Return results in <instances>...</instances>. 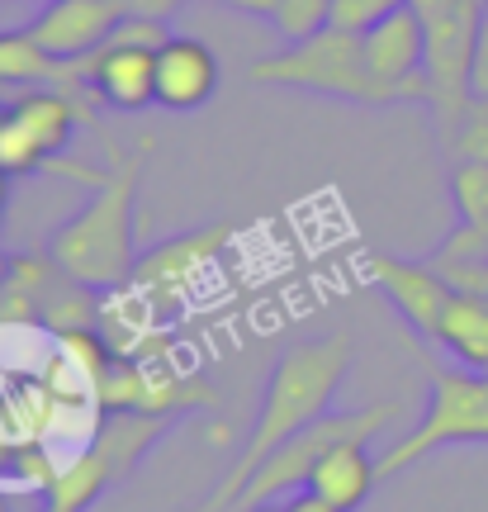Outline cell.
<instances>
[{
	"label": "cell",
	"instance_id": "1",
	"mask_svg": "<svg viewBox=\"0 0 488 512\" xmlns=\"http://www.w3.org/2000/svg\"><path fill=\"white\" fill-rule=\"evenodd\" d=\"M351 361H356V351H351L346 332H327V337L294 342L290 351H280V361L271 366L266 389H261V408H256V422L247 432V446L237 451V460L218 479V489L195 512H233L242 489L252 484V475L266 465L275 446H285L308 422L327 418L342 380L351 375Z\"/></svg>",
	"mask_w": 488,
	"mask_h": 512
},
{
	"label": "cell",
	"instance_id": "2",
	"mask_svg": "<svg viewBox=\"0 0 488 512\" xmlns=\"http://www.w3.org/2000/svg\"><path fill=\"white\" fill-rule=\"evenodd\" d=\"M152 147L157 143L147 133L128 147L109 138L105 181L95 185L91 200L67 223H57L43 242V252L53 256L62 271L100 294L114 290V285H128V275L138 266V190H143Z\"/></svg>",
	"mask_w": 488,
	"mask_h": 512
},
{
	"label": "cell",
	"instance_id": "3",
	"mask_svg": "<svg viewBox=\"0 0 488 512\" xmlns=\"http://www.w3.org/2000/svg\"><path fill=\"white\" fill-rule=\"evenodd\" d=\"M422 375H427V413L413 432H403L375 460L380 479L403 475L446 446H484L488 441V370L441 366L422 347Z\"/></svg>",
	"mask_w": 488,
	"mask_h": 512
},
{
	"label": "cell",
	"instance_id": "4",
	"mask_svg": "<svg viewBox=\"0 0 488 512\" xmlns=\"http://www.w3.org/2000/svg\"><path fill=\"white\" fill-rule=\"evenodd\" d=\"M256 86H285V91L327 95V100H351V105H403L380 76L365 62L361 34H342V29H323V34L304 38V43H285L280 53L252 62L247 72Z\"/></svg>",
	"mask_w": 488,
	"mask_h": 512
},
{
	"label": "cell",
	"instance_id": "5",
	"mask_svg": "<svg viewBox=\"0 0 488 512\" xmlns=\"http://www.w3.org/2000/svg\"><path fill=\"white\" fill-rule=\"evenodd\" d=\"M76 124H95V119H91V105L67 91L34 86V91L10 95L0 105V171L10 181L34 176V171H62V176H76L86 185H100L105 171L62 162L67 143L76 138Z\"/></svg>",
	"mask_w": 488,
	"mask_h": 512
},
{
	"label": "cell",
	"instance_id": "6",
	"mask_svg": "<svg viewBox=\"0 0 488 512\" xmlns=\"http://www.w3.org/2000/svg\"><path fill=\"white\" fill-rule=\"evenodd\" d=\"M176 422L181 418H166V413H105L100 427H95L91 446L76 451L67 465L53 470L48 503H53L57 512H86L91 503H100L119 479L133 475V465H138Z\"/></svg>",
	"mask_w": 488,
	"mask_h": 512
},
{
	"label": "cell",
	"instance_id": "7",
	"mask_svg": "<svg viewBox=\"0 0 488 512\" xmlns=\"http://www.w3.org/2000/svg\"><path fill=\"white\" fill-rule=\"evenodd\" d=\"M398 418V403H365V408H351V413H327V418L308 422L304 432H294L285 446H275L266 465L252 475V484L242 489L237 498V508H247V503H280L285 494H299L308 489V479L318 470V460L332 451V446H342V441H375Z\"/></svg>",
	"mask_w": 488,
	"mask_h": 512
},
{
	"label": "cell",
	"instance_id": "8",
	"mask_svg": "<svg viewBox=\"0 0 488 512\" xmlns=\"http://www.w3.org/2000/svg\"><path fill=\"white\" fill-rule=\"evenodd\" d=\"M95 399L105 413H166V418H185L195 408H214L218 394L209 380L181 375V370L162 366L157 356H109L100 380H95Z\"/></svg>",
	"mask_w": 488,
	"mask_h": 512
},
{
	"label": "cell",
	"instance_id": "9",
	"mask_svg": "<svg viewBox=\"0 0 488 512\" xmlns=\"http://www.w3.org/2000/svg\"><path fill=\"white\" fill-rule=\"evenodd\" d=\"M233 238H237V223H228V219L190 228V233H176V238L138 252V266L128 275V285H138L162 313L176 309V304L190 299V290H195L199 280L214 271V261L228 252Z\"/></svg>",
	"mask_w": 488,
	"mask_h": 512
},
{
	"label": "cell",
	"instance_id": "10",
	"mask_svg": "<svg viewBox=\"0 0 488 512\" xmlns=\"http://www.w3.org/2000/svg\"><path fill=\"white\" fill-rule=\"evenodd\" d=\"M365 280L394 304V313L403 318V328L413 332L422 347H436V328H441V313L455 299V285L436 271L432 261H408V256H389V252H370L361 261Z\"/></svg>",
	"mask_w": 488,
	"mask_h": 512
},
{
	"label": "cell",
	"instance_id": "11",
	"mask_svg": "<svg viewBox=\"0 0 488 512\" xmlns=\"http://www.w3.org/2000/svg\"><path fill=\"white\" fill-rule=\"evenodd\" d=\"M124 10L114 0H48L29 24H19L38 48L57 62H86L109 43V34L124 24Z\"/></svg>",
	"mask_w": 488,
	"mask_h": 512
},
{
	"label": "cell",
	"instance_id": "12",
	"mask_svg": "<svg viewBox=\"0 0 488 512\" xmlns=\"http://www.w3.org/2000/svg\"><path fill=\"white\" fill-rule=\"evenodd\" d=\"M361 43H365L370 72L380 76L403 105H422L427 100V81H422V67H427V29H422V15H417L408 0L389 19H380L370 34H361Z\"/></svg>",
	"mask_w": 488,
	"mask_h": 512
},
{
	"label": "cell",
	"instance_id": "13",
	"mask_svg": "<svg viewBox=\"0 0 488 512\" xmlns=\"http://www.w3.org/2000/svg\"><path fill=\"white\" fill-rule=\"evenodd\" d=\"M91 95L119 114H143L157 105V48L109 34L95 57H86Z\"/></svg>",
	"mask_w": 488,
	"mask_h": 512
},
{
	"label": "cell",
	"instance_id": "14",
	"mask_svg": "<svg viewBox=\"0 0 488 512\" xmlns=\"http://www.w3.org/2000/svg\"><path fill=\"white\" fill-rule=\"evenodd\" d=\"M218 95V57L204 38L171 34L157 48V105L166 114H195Z\"/></svg>",
	"mask_w": 488,
	"mask_h": 512
},
{
	"label": "cell",
	"instance_id": "15",
	"mask_svg": "<svg viewBox=\"0 0 488 512\" xmlns=\"http://www.w3.org/2000/svg\"><path fill=\"white\" fill-rule=\"evenodd\" d=\"M370 441H342V446H332L323 460H318V470L308 479V494L327 498L332 508L342 512H356L365 498L375 494V484H380V465L375 456L365 451Z\"/></svg>",
	"mask_w": 488,
	"mask_h": 512
},
{
	"label": "cell",
	"instance_id": "16",
	"mask_svg": "<svg viewBox=\"0 0 488 512\" xmlns=\"http://www.w3.org/2000/svg\"><path fill=\"white\" fill-rule=\"evenodd\" d=\"M436 347L451 351L460 366L488 370V299L470 290H455V299L441 313Z\"/></svg>",
	"mask_w": 488,
	"mask_h": 512
},
{
	"label": "cell",
	"instance_id": "17",
	"mask_svg": "<svg viewBox=\"0 0 488 512\" xmlns=\"http://www.w3.org/2000/svg\"><path fill=\"white\" fill-rule=\"evenodd\" d=\"M451 204H455V223L484 233L488 228V162L451 166Z\"/></svg>",
	"mask_w": 488,
	"mask_h": 512
},
{
	"label": "cell",
	"instance_id": "18",
	"mask_svg": "<svg viewBox=\"0 0 488 512\" xmlns=\"http://www.w3.org/2000/svg\"><path fill=\"white\" fill-rule=\"evenodd\" d=\"M327 24H332V0H280L271 19V29L285 43H304V38L323 34Z\"/></svg>",
	"mask_w": 488,
	"mask_h": 512
},
{
	"label": "cell",
	"instance_id": "19",
	"mask_svg": "<svg viewBox=\"0 0 488 512\" xmlns=\"http://www.w3.org/2000/svg\"><path fill=\"white\" fill-rule=\"evenodd\" d=\"M451 152L455 162H488V100L470 95V105L460 114V124H455V138H451Z\"/></svg>",
	"mask_w": 488,
	"mask_h": 512
},
{
	"label": "cell",
	"instance_id": "20",
	"mask_svg": "<svg viewBox=\"0 0 488 512\" xmlns=\"http://www.w3.org/2000/svg\"><path fill=\"white\" fill-rule=\"evenodd\" d=\"M403 0H332V24L327 29H342V34H370L380 19H389Z\"/></svg>",
	"mask_w": 488,
	"mask_h": 512
},
{
	"label": "cell",
	"instance_id": "21",
	"mask_svg": "<svg viewBox=\"0 0 488 512\" xmlns=\"http://www.w3.org/2000/svg\"><path fill=\"white\" fill-rule=\"evenodd\" d=\"M470 95H479V100H488V10H484V19H479V34H474Z\"/></svg>",
	"mask_w": 488,
	"mask_h": 512
},
{
	"label": "cell",
	"instance_id": "22",
	"mask_svg": "<svg viewBox=\"0 0 488 512\" xmlns=\"http://www.w3.org/2000/svg\"><path fill=\"white\" fill-rule=\"evenodd\" d=\"M114 5H119L124 15H133V19H162V24H166V19L176 15L185 0H114Z\"/></svg>",
	"mask_w": 488,
	"mask_h": 512
},
{
	"label": "cell",
	"instance_id": "23",
	"mask_svg": "<svg viewBox=\"0 0 488 512\" xmlns=\"http://www.w3.org/2000/svg\"><path fill=\"white\" fill-rule=\"evenodd\" d=\"M214 5H223V10H242V15L266 19V24H271L275 10H280V0H214Z\"/></svg>",
	"mask_w": 488,
	"mask_h": 512
},
{
	"label": "cell",
	"instance_id": "24",
	"mask_svg": "<svg viewBox=\"0 0 488 512\" xmlns=\"http://www.w3.org/2000/svg\"><path fill=\"white\" fill-rule=\"evenodd\" d=\"M290 512H342V508H332L327 498H318V494H308V489H299V494L290 498Z\"/></svg>",
	"mask_w": 488,
	"mask_h": 512
},
{
	"label": "cell",
	"instance_id": "25",
	"mask_svg": "<svg viewBox=\"0 0 488 512\" xmlns=\"http://www.w3.org/2000/svg\"><path fill=\"white\" fill-rule=\"evenodd\" d=\"M233 512H290V503H247V508H233Z\"/></svg>",
	"mask_w": 488,
	"mask_h": 512
},
{
	"label": "cell",
	"instance_id": "26",
	"mask_svg": "<svg viewBox=\"0 0 488 512\" xmlns=\"http://www.w3.org/2000/svg\"><path fill=\"white\" fill-rule=\"evenodd\" d=\"M5 5H48V0H0V10H5Z\"/></svg>",
	"mask_w": 488,
	"mask_h": 512
},
{
	"label": "cell",
	"instance_id": "27",
	"mask_svg": "<svg viewBox=\"0 0 488 512\" xmlns=\"http://www.w3.org/2000/svg\"><path fill=\"white\" fill-rule=\"evenodd\" d=\"M5 275H10V256L0 252V280H5Z\"/></svg>",
	"mask_w": 488,
	"mask_h": 512
},
{
	"label": "cell",
	"instance_id": "28",
	"mask_svg": "<svg viewBox=\"0 0 488 512\" xmlns=\"http://www.w3.org/2000/svg\"><path fill=\"white\" fill-rule=\"evenodd\" d=\"M0 512H10V494L5 489H0Z\"/></svg>",
	"mask_w": 488,
	"mask_h": 512
},
{
	"label": "cell",
	"instance_id": "29",
	"mask_svg": "<svg viewBox=\"0 0 488 512\" xmlns=\"http://www.w3.org/2000/svg\"><path fill=\"white\" fill-rule=\"evenodd\" d=\"M0 219H5V195H0Z\"/></svg>",
	"mask_w": 488,
	"mask_h": 512
}]
</instances>
